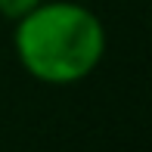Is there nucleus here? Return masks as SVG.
<instances>
[{
	"label": "nucleus",
	"mask_w": 152,
	"mask_h": 152,
	"mask_svg": "<svg viewBox=\"0 0 152 152\" xmlns=\"http://www.w3.org/2000/svg\"><path fill=\"white\" fill-rule=\"evenodd\" d=\"M106 25L90 6L44 0L12 22V50L28 78L68 87L90 78L106 56Z\"/></svg>",
	"instance_id": "obj_1"
},
{
	"label": "nucleus",
	"mask_w": 152,
	"mask_h": 152,
	"mask_svg": "<svg viewBox=\"0 0 152 152\" xmlns=\"http://www.w3.org/2000/svg\"><path fill=\"white\" fill-rule=\"evenodd\" d=\"M37 3H44V0H0V16L10 19V22H16V19H22L25 12H31Z\"/></svg>",
	"instance_id": "obj_2"
}]
</instances>
